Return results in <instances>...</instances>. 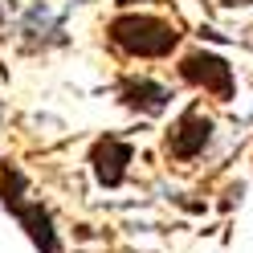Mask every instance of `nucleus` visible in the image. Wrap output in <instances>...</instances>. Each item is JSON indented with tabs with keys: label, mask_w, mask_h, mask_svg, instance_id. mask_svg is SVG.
Listing matches in <instances>:
<instances>
[{
	"label": "nucleus",
	"mask_w": 253,
	"mask_h": 253,
	"mask_svg": "<svg viewBox=\"0 0 253 253\" xmlns=\"http://www.w3.org/2000/svg\"><path fill=\"white\" fill-rule=\"evenodd\" d=\"M110 41L126 49L131 57H168L180 45L176 25H168L160 17H147V12H131V17H115L106 25Z\"/></svg>",
	"instance_id": "obj_1"
},
{
	"label": "nucleus",
	"mask_w": 253,
	"mask_h": 253,
	"mask_svg": "<svg viewBox=\"0 0 253 253\" xmlns=\"http://www.w3.org/2000/svg\"><path fill=\"white\" fill-rule=\"evenodd\" d=\"M180 78H184V82H192V86H204L209 94H216L220 102H229L233 94H237L233 66H229L225 57H216V53H204V49L188 53L180 61Z\"/></svg>",
	"instance_id": "obj_2"
},
{
	"label": "nucleus",
	"mask_w": 253,
	"mask_h": 253,
	"mask_svg": "<svg viewBox=\"0 0 253 253\" xmlns=\"http://www.w3.org/2000/svg\"><path fill=\"white\" fill-rule=\"evenodd\" d=\"M212 139V119H204L196 106H188L180 123L168 131V155L171 160H196Z\"/></svg>",
	"instance_id": "obj_3"
},
{
	"label": "nucleus",
	"mask_w": 253,
	"mask_h": 253,
	"mask_svg": "<svg viewBox=\"0 0 253 253\" xmlns=\"http://www.w3.org/2000/svg\"><path fill=\"white\" fill-rule=\"evenodd\" d=\"M90 164H94V176H98L102 188H119L126 176V164H131V143L119 135H102L90 147Z\"/></svg>",
	"instance_id": "obj_4"
},
{
	"label": "nucleus",
	"mask_w": 253,
	"mask_h": 253,
	"mask_svg": "<svg viewBox=\"0 0 253 253\" xmlns=\"http://www.w3.org/2000/svg\"><path fill=\"white\" fill-rule=\"evenodd\" d=\"M8 212L21 220V229L29 233V241H33L41 253H61L57 233H53V220H49V212H45L41 204H33V200H17V204H8Z\"/></svg>",
	"instance_id": "obj_5"
},
{
	"label": "nucleus",
	"mask_w": 253,
	"mask_h": 253,
	"mask_svg": "<svg viewBox=\"0 0 253 253\" xmlns=\"http://www.w3.org/2000/svg\"><path fill=\"white\" fill-rule=\"evenodd\" d=\"M119 94H123V106L139 110V115H164V106L171 98V90L151 82V78H126L119 86Z\"/></svg>",
	"instance_id": "obj_6"
},
{
	"label": "nucleus",
	"mask_w": 253,
	"mask_h": 253,
	"mask_svg": "<svg viewBox=\"0 0 253 253\" xmlns=\"http://www.w3.org/2000/svg\"><path fill=\"white\" fill-rule=\"evenodd\" d=\"M225 4H249V0H225Z\"/></svg>",
	"instance_id": "obj_7"
},
{
	"label": "nucleus",
	"mask_w": 253,
	"mask_h": 253,
	"mask_svg": "<svg viewBox=\"0 0 253 253\" xmlns=\"http://www.w3.org/2000/svg\"><path fill=\"white\" fill-rule=\"evenodd\" d=\"M119 4H135V0H119Z\"/></svg>",
	"instance_id": "obj_8"
}]
</instances>
